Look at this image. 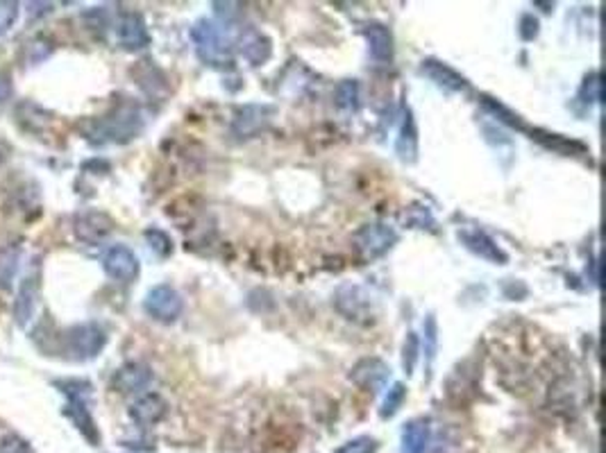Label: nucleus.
<instances>
[{
  "instance_id": "f257e3e1",
  "label": "nucleus",
  "mask_w": 606,
  "mask_h": 453,
  "mask_svg": "<svg viewBox=\"0 0 606 453\" xmlns=\"http://www.w3.org/2000/svg\"><path fill=\"white\" fill-rule=\"evenodd\" d=\"M142 130V113L134 107H121L107 118L93 120L84 136L92 143H125V140H132Z\"/></svg>"
},
{
  "instance_id": "f03ea898",
  "label": "nucleus",
  "mask_w": 606,
  "mask_h": 453,
  "mask_svg": "<svg viewBox=\"0 0 606 453\" xmlns=\"http://www.w3.org/2000/svg\"><path fill=\"white\" fill-rule=\"evenodd\" d=\"M191 39L196 43L198 57L210 66H228L232 63V41L220 23L200 18L191 27Z\"/></svg>"
},
{
  "instance_id": "7ed1b4c3",
  "label": "nucleus",
  "mask_w": 606,
  "mask_h": 453,
  "mask_svg": "<svg viewBox=\"0 0 606 453\" xmlns=\"http://www.w3.org/2000/svg\"><path fill=\"white\" fill-rule=\"evenodd\" d=\"M57 388L69 397V406H66V415L73 419V424L78 426L80 433L89 439V442L96 447L101 442V433L96 429V421H93L92 412L87 408V397L92 394L93 385L89 381L80 379H66V381H55Z\"/></svg>"
},
{
  "instance_id": "20e7f679",
  "label": "nucleus",
  "mask_w": 606,
  "mask_h": 453,
  "mask_svg": "<svg viewBox=\"0 0 606 453\" xmlns=\"http://www.w3.org/2000/svg\"><path fill=\"white\" fill-rule=\"evenodd\" d=\"M107 333L103 326L87 322V324L71 326L64 333V352L71 361H92L105 349Z\"/></svg>"
},
{
  "instance_id": "39448f33",
  "label": "nucleus",
  "mask_w": 606,
  "mask_h": 453,
  "mask_svg": "<svg viewBox=\"0 0 606 453\" xmlns=\"http://www.w3.org/2000/svg\"><path fill=\"white\" fill-rule=\"evenodd\" d=\"M397 243V231L384 222H368L355 234V247L364 261L384 256Z\"/></svg>"
},
{
  "instance_id": "423d86ee",
  "label": "nucleus",
  "mask_w": 606,
  "mask_h": 453,
  "mask_svg": "<svg viewBox=\"0 0 606 453\" xmlns=\"http://www.w3.org/2000/svg\"><path fill=\"white\" fill-rule=\"evenodd\" d=\"M143 311L161 324H173L184 311V299L173 285L160 284L155 288L148 290L146 299H143Z\"/></svg>"
},
{
  "instance_id": "0eeeda50",
  "label": "nucleus",
  "mask_w": 606,
  "mask_h": 453,
  "mask_svg": "<svg viewBox=\"0 0 606 453\" xmlns=\"http://www.w3.org/2000/svg\"><path fill=\"white\" fill-rule=\"evenodd\" d=\"M273 113L275 109L270 104H246V107L237 109L232 120V134L239 140L255 139L259 131H264L270 125Z\"/></svg>"
},
{
  "instance_id": "6e6552de",
  "label": "nucleus",
  "mask_w": 606,
  "mask_h": 453,
  "mask_svg": "<svg viewBox=\"0 0 606 453\" xmlns=\"http://www.w3.org/2000/svg\"><path fill=\"white\" fill-rule=\"evenodd\" d=\"M112 231H114V220L98 208H87L73 217V234L87 245L103 243Z\"/></svg>"
},
{
  "instance_id": "1a4fd4ad",
  "label": "nucleus",
  "mask_w": 606,
  "mask_h": 453,
  "mask_svg": "<svg viewBox=\"0 0 606 453\" xmlns=\"http://www.w3.org/2000/svg\"><path fill=\"white\" fill-rule=\"evenodd\" d=\"M388 379H391V367H388L382 358H364V361L357 362L350 371L352 383L370 394L382 392V390L386 388Z\"/></svg>"
},
{
  "instance_id": "9d476101",
  "label": "nucleus",
  "mask_w": 606,
  "mask_h": 453,
  "mask_svg": "<svg viewBox=\"0 0 606 453\" xmlns=\"http://www.w3.org/2000/svg\"><path fill=\"white\" fill-rule=\"evenodd\" d=\"M103 267H105L107 276L121 284H130L139 276V258L128 245H114L103 256Z\"/></svg>"
},
{
  "instance_id": "9b49d317",
  "label": "nucleus",
  "mask_w": 606,
  "mask_h": 453,
  "mask_svg": "<svg viewBox=\"0 0 606 453\" xmlns=\"http://www.w3.org/2000/svg\"><path fill=\"white\" fill-rule=\"evenodd\" d=\"M420 72H423L425 77H429L438 89L447 91V93H465V91L470 89L468 80H465L459 71L447 66L445 62H438V59H423Z\"/></svg>"
},
{
  "instance_id": "f8f14e48",
  "label": "nucleus",
  "mask_w": 606,
  "mask_h": 453,
  "mask_svg": "<svg viewBox=\"0 0 606 453\" xmlns=\"http://www.w3.org/2000/svg\"><path fill=\"white\" fill-rule=\"evenodd\" d=\"M116 36H119V43L123 50H142L151 43V34H148L146 21H143L142 14L128 12L119 18V25H116Z\"/></svg>"
},
{
  "instance_id": "ddd939ff",
  "label": "nucleus",
  "mask_w": 606,
  "mask_h": 453,
  "mask_svg": "<svg viewBox=\"0 0 606 453\" xmlns=\"http://www.w3.org/2000/svg\"><path fill=\"white\" fill-rule=\"evenodd\" d=\"M152 383V370L143 362H125L116 370L112 388L121 394H134L146 390Z\"/></svg>"
},
{
  "instance_id": "4468645a",
  "label": "nucleus",
  "mask_w": 606,
  "mask_h": 453,
  "mask_svg": "<svg viewBox=\"0 0 606 453\" xmlns=\"http://www.w3.org/2000/svg\"><path fill=\"white\" fill-rule=\"evenodd\" d=\"M459 240L470 249V252L477 254L479 258H484V261H491V263H495V265H504V263L509 261V256H506L504 249H502L500 245L491 238V236L484 234V231L461 229Z\"/></svg>"
},
{
  "instance_id": "2eb2a0df",
  "label": "nucleus",
  "mask_w": 606,
  "mask_h": 453,
  "mask_svg": "<svg viewBox=\"0 0 606 453\" xmlns=\"http://www.w3.org/2000/svg\"><path fill=\"white\" fill-rule=\"evenodd\" d=\"M361 34L368 41L370 57L379 63H388L393 59V34L384 23H366L361 27Z\"/></svg>"
},
{
  "instance_id": "dca6fc26",
  "label": "nucleus",
  "mask_w": 606,
  "mask_h": 453,
  "mask_svg": "<svg viewBox=\"0 0 606 453\" xmlns=\"http://www.w3.org/2000/svg\"><path fill=\"white\" fill-rule=\"evenodd\" d=\"M166 410H169V406H166L164 399L157 392H148L130 406V417H132L139 426L146 429V426H152L164 419Z\"/></svg>"
},
{
  "instance_id": "f3484780",
  "label": "nucleus",
  "mask_w": 606,
  "mask_h": 453,
  "mask_svg": "<svg viewBox=\"0 0 606 453\" xmlns=\"http://www.w3.org/2000/svg\"><path fill=\"white\" fill-rule=\"evenodd\" d=\"M337 308L347 320H359V317L368 315L370 297L359 285H343L337 293Z\"/></svg>"
},
{
  "instance_id": "a211bd4d",
  "label": "nucleus",
  "mask_w": 606,
  "mask_h": 453,
  "mask_svg": "<svg viewBox=\"0 0 606 453\" xmlns=\"http://www.w3.org/2000/svg\"><path fill=\"white\" fill-rule=\"evenodd\" d=\"M39 304V276H25L19 288V297L15 304V320L19 326H25L34 317Z\"/></svg>"
},
{
  "instance_id": "6ab92c4d",
  "label": "nucleus",
  "mask_w": 606,
  "mask_h": 453,
  "mask_svg": "<svg viewBox=\"0 0 606 453\" xmlns=\"http://www.w3.org/2000/svg\"><path fill=\"white\" fill-rule=\"evenodd\" d=\"M397 154H400L402 161L414 163L415 157H418V130H415V120L414 113L406 109L405 113V122H402L400 130V139H397Z\"/></svg>"
},
{
  "instance_id": "aec40b11",
  "label": "nucleus",
  "mask_w": 606,
  "mask_h": 453,
  "mask_svg": "<svg viewBox=\"0 0 606 453\" xmlns=\"http://www.w3.org/2000/svg\"><path fill=\"white\" fill-rule=\"evenodd\" d=\"M429 444V424L425 419H414L402 430L400 453H425Z\"/></svg>"
},
{
  "instance_id": "412c9836",
  "label": "nucleus",
  "mask_w": 606,
  "mask_h": 453,
  "mask_svg": "<svg viewBox=\"0 0 606 453\" xmlns=\"http://www.w3.org/2000/svg\"><path fill=\"white\" fill-rule=\"evenodd\" d=\"M334 102H337V107L346 113L359 111V107H361L359 82L357 80L338 82L337 89H334Z\"/></svg>"
},
{
  "instance_id": "4be33fe9",
  "label": "nucleus",
  "mask_w": 606,
  "mask_h": 453,
  "mask_svg": "<svg viewBox=\"0 0 606 453\" xmlns=\"http://www.w3.org/2000/svg\"><path fill=\"white\" fill-rule=\"evenodd\" d=\"M241 54L252 66H259L270 57V41L259 32H250L246 39H241Z\"/></svg>"
},
{
  "instance_id": "5701e85b",
  "label": "nucleus",
  "mask_w": 606,
  "mask_h": 453,
  "mask_svg": "<svg viewBox=\"0 0 606 453\" xmlns=\"http://www.w3.org/2000/svg\"><path fill=\"white\" fill-rule=\"evenodd\" d=\"M19 258H21V245H7L0 249V288H10L15 281L16 272H19Z\"/></svg>"
},
{
  "instance_id": "b1692460",
  "label": "nucleus",
  "mask_w": 606,
  "mask_h": 453,
  "mask_svg": "<svg viewBox=\"0 0 606 453\" xmlns=\"http://www.w3.org/2000/svg\"><path fill=\"white\" fill-rule=\"evenodd\" d=\"M405 399H406L405 383H393L391 390H388V394H386V397H384V403H382V410H379V417H382V419H391V417L396 415V412L402 408Z\"/></svg>"
},
{
  "instance_id": "393cba45",
  "label": "nucleus",
  "mask_w": 606,
  "mask_h": 453,
  "mask_svg": "<svg viewBox=\"0 0 606 453\" xmlns=\"http://www.w3.org/2000/svg\"><path fill=\"white\" fill-rule=\"evenodd\" d=\"M418 356H420L418 333H415V331H409V333H406V338H405V349H402V365H405L406 376L414 374L415 362H418Z\"/></svg>"
},
{
  "instance_id": "a878e982",
  "label": "nucleus",
  "mask_w": 606,
  "mask_h": 453,
  "mask_svg": "<svg viewBox=\"0 0 606 453\" xmlns=\"http://www.w3.org/2000/svg\"><path fill=\"white\" fill-rule=\"evenodd\" d=\"M143 236H146L148 245H151V249L157 254V256L164 258L173 252V240H171V236L166 234V231L152 226V229H146V234Z\"/></svg>"
},
{
  "instance_id": "bb28decb",
  "label": "nucleus",
  "mask_w": 606,
  "mask_h": 453,
  "mask_svg": "<svg viewBox=\"0 0 606 453\" xmlns=\"http://www.w3.org/2000/svg\"><path fill=\"white\" fill-rule=\"evenodd\" d=\"M436 344H438L436 317L427 315V320H425V353H427V365L429 367H432L434 356H436Z\"/></svg>"
},
{
  "instance_id": "cd10ccee",
  "label": "nucleus",
  "mask_w": 606,
  "mask_h": 453,
  "mask_svg": "<svg viewBox=\"0 0 606 453\" xmlns=\"http://www.w3.org/2000/svg\"><path fill=\"white\" fill-rule=\"evenodd\" d=\"M19 18V3H7V0H0V36L7 34L12 30V25Z\"/></svg>"
},
{
  "instance_id": "c85d7f7f",
  "label": "nucleus",
  "mask_w": 606,
  "mask_h": 453,
  "mask_svg": "<svg viewBox=\"0 0 606 453\" xmlns=\"http://www.w3.org/2000/svg\"><path fill=\"white\" fill-rule=\"evenodd\" d=\"M600 77H597V72H592V75H588L586 80H583L582 84V91H579V100L586 104L595 102V100H600Z\"/></svg>"
},
{
  "instance_id": "c756f323",
  "label": "nucleus",
  "mask_w": 606,
  "mask_h": 453,
  "mask_svg": "<svg viewBox=\"0 0 606 453\" xmlns=\"http://www.w3.org/2000/svg\"><path fill=\"white\" fill-rule=\"evenodd\" d=\"M0 453H34L33 447L19 435H7L0 439Z\"/></svg>"
},
{
  "instance_id": "7c9ffc66",
  "label": "nucleus",
  "mask_w": 606,
  "mask_h": 453,
  "mask_svg": "<svg viewBox=\"0 0 606 453\" xmlns=\"http://www.w3.org/2000/svg\"><path fill=\"white\" fill-rule=\"evenodd\" d=\"M482 102H484V107L491 109V111L495 113V116H500V120L509 122L511 127H520V118L513 116V113H511L509 109L502 107L500 102H495V100H493V98H486V95H484V98H482Z\"/></svg>"
},
{
  "instance_id": "2f4dec72",
  "label": "nucleus",
  "mask_w": 606,
  "mask_h": 453,
  "mask_svg": "<svg viewBox=\"0 0 606 453\" xmlns=\"http://www.w3.org/2000/svg\"><path fill=\"white\" fill-rule=\"evenodd\" d=\"M520 36H523L524 41H533L538 36V21L532 14H524V16L520 18Z\"/></svg>"
},
{
  "instance_id": "473e14b6",
  "label": "nucleus",
  "mask_w": 606,
  "mask_h": 453,
  "mask_svg": "<svg viewBox=\"0 0 606 453\" xmlns=\"http://www.w3.org/2000/svg\"><path fill=\"white\" fill-rule=\"evenodd\" d=\"M373 448H375L373 439L359 438V439H355V442L347 444L346 448H341V451H338V453H370V451H373Z\"/></svg>"
}]
</instances>
